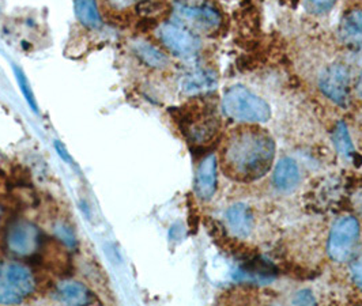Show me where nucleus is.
Masks as SVG:
<instances>
[{"mask_svg": "<svg viewBox=\"0 0 362 306\" xmlns=\"http://www.w3.org/2000/svg\"><path fill=\"white\" fill-rule=\"evenodd\" d=\"M217 85V78L213 72L207 70H195L188 72L181 79V90L188 95L202 94L213 90Z\"/></svg>", "mask_w": 362, "mask_h": 306, "instance_id": "ddd939ff", "label": "nucleus"}, {"mask_svg": "<svg viewBox=\"0 0 362 306\" xmlns=\"http://www.w3.org/2000/svg\"><path fill=\"white\" fill-rule=\"evenodd\" d=\"M337 0H305L307 8L315 14H323L334 7Z\"/></svg>", "mask_w": 362, "mask_h": 306, "instance_id": "412c9836", "label": "nucleus"}, {"mask_svg": "<svg viewBox=\"0 0 362 306\" xmlns=\"http://www.w3.org/2000/svg\"><path fill=\"white\" fill-rule=\"evenodd\" d=\"M74 10L82 26L88 29H100L103 26L97 0H74Z\"/></svg>", "mask_w": 362, "mask_h": 306, "instance_id": "f3484780", "label": "nucleus"}, {"mask_svg": "<svg viewBox=\"0 0 362 306\" xmlns=\"http://www.w3.org/2000/svg\"><path fill=\"white\" fill-rule=\"evenodd\" d=\"M235 279L255 283H267L275 278V269L264 259H254L243 263L235 272Z\"/></svg>", "mask_w": 362, "mask_h": 306, "instance_id": "9b49d317", "label": "nucleus"}, {"mask_svg": "<svg viewBox=\"0 0 362 306\" xmlns=\"http://www.w3.org/2000/svg\"><path fill=\"white\" fill-rule=\"evenodd\" d=\"M173 14L179 23L195 32H213L221 23L217 10L206 4H187L179 1L175 4Z\"/></svg>", "mask_w": 362, "mask_h": 306, "instance_id": "0eeeda50", "label": "nucleus"}, {"mask_svg": "<svg viewBox=\"0 0 362 306\" xmlns=\"http://www.w3.org/2000/svg\"><path fill=\"white\" fill-rule=\"evenodd\" d=\"M293 304H296V305H315L316 300H315V297L312 295L310 291L301 290L300 293L296 294V297L293 300Z\"/></svg>", "mask_w": 362, "mask_h": 306, "instance_id": "4be33fe9", "label": "nucleus"}, {"mask_svg": "<svg viewBox=\"0 0 362 306\" xmlns=\"http://www.w3.org/2000/svg\"><path fill=\"white\" fill-rule=\"evenodd\" d=\"M226 219L230 230L238 237H247L254 228V214L245 204H233L226 211Z\"/></svg>", "mask_w": 362, "mask_h": 306, "instance_id": "4468645a", "label": "nucleus"}, {"mask_svg": "<svg viewBox=\"0 0 362 306\" xmlns=\"http://www.w3.org/2000/svg\"><path fill=\"white\" fill-rule=\"evenodd\" d=\"M4 244L7 251L17 257H32L42 247V235L35 223L17 219L6 230Z\"/></svg>", "mask_w": 362, "mask_h": 306, "instance_id": "20e7f679", "label": "nucleus"}, {"mask_svg": "<svg viewBox=\"0 0 362 306\" xmlns=\"http://www.w3.org/2000/svg\"><path fill=\"white\" fill-rule=\"evenodd\" d=\"M357 90L360 93V95L362 97V72L361 75H360V78H358V83H357Z\"/></svg>", "mask_w": 362, "mask_h": 306, "instance_id": "a878e982", "label": "nucleus"}, {"mask_svg": "<svg viewBox=\"0 0 362 306\" xmlns=\"http://www.w3.org/2000/svg\"><path fill=\"white\" fill-rule=\"evenodd\" d=\"M360 238V225L353 216L339 218L329 233L328 254L334 261L344 263L356 251Z\"/></svg>", "mask_w": 362, "mask_h": 306, "instance_id": "39448f33", "label": "nucleus"}, {"mask_svg": "<svg viewBox=\"0 0 362 306\" xmlns=\"http://www.w3.org/2000/svg\"><path fill=\"white\" fill-rule=\"evenodd\" d=\"M217 158L211 154L198 167L195 191L202 200H210L217 191Z\"/></svg>", "mask_w": 362, "mask_h": 306, "instance_id": "1a4fd4ad", "label": "nucleus"}, {"mask_svg": "<svg viewBox=\"0 0 362 306\" xmlns=\"http://www.w3.org/2000/svg\"><path fill=\"white\" fill-rule=\"evenodd\" d=\"M274 185L284 192L294 189L300 181L298 165L291 158H282L275 166L274 172Z\"/></svg>", "mask_w": 362, "mask_h": 306, "instance_id": "2eb2a0df", "label": "nucleus"}, {"mask_svg": "<svg viewBox=\"0 0 362 306\" xmlns=\"http://www.w3.org/2000/svg\"><path fill=\"white\" fill-rule=\"evenodd\" d=\"M108 1L109 4L116 10H126L128 7L134 6L136 1H142V0H108Z\"/></svg>", "mask_w": 362, "mask_h": 306, "instance_id": "b1692460", "label": "nucleus"}, {"mask_svg": "<svg viewBox=\"0 0 362 306\" xmlns=\"http://www.w3.org/2000/svg\"><path fill=\"white\" fill-rule=\"evenodd\" d=\"M1 218H3V208H1V206H0V222H1Z\"/></svg>", "mask_w": 362, "mask_h": 306, "instance_id": "bb28decb", "label": "nucleus"}, {"mask_svg": "<svg viewBox=\"0 0 362 306\" xmlns=\"http://www.w3.org/2000/svg\"><path fill=\"white\" fill-rule=\"evenodd\" d=\"M14 73H16V78H17V82H18L19 89L22 91L25 100L28 101L29 107L33 109L36 113H38L36 98H35V94H33V90H32V88H30V83H29V81H28L25 72L22 71L17 66H14Z\"/></svg>", "mask_w": 362, "mask_h": 306, "instance_id": "6ab92c4d", "label": "nucleus"}, {"mask_svg": "<svg viewBox=\"0 0 362 306\" xmlns=\"http://www.w3.org/2000/svg\"><path fill=\"white\" fill-rule=\"evenodd\" d=\"M54 300L66 305H89L94 298L90 290L76 281H62L54 288Z\"/></svg>", "mask_w": 362, "mask_h": 306, "instance_id": "9d476101", "label": "nucleus"}, {"mask_svg": "<svg viewBox=\"0 0 362 306\" xmlns=\"http://www.w3.org/2000/svg\"><path fill=\"white\" fill-rule=\"evenodd\" d=\"M361 206H362V203H361ZM361 211H362V207H361Z\"/></svg>", "mask_w": 362, "mask_h": 306, "instance_id": "cd10ccee", "label": "nucleus"}, {"mask_svg": "<svg viewBox=\"0 0 362 306\" xmlns=\"http://www.w3.org/2000/svg\"><path fill=\"white\" fill-rule=\"evenodd\" d=\"M54 233L56 238L66 245L67 248H74L76 245V237L74 233L73 229L70 226H67L66 223H56L54 228Z\"/></svg>", "mask_w": 362, "mask_h": 306, "instance_id": "aec40b11", "label": "nucleus"}, {"mask_svg": "<svg viewBox=\"0 0 362 306\" xmlns=\"http://www.w3.org/2000/svg\"><path fill=\"white\" fill-rule=\"evenodd\" d=\"M351 276H353L354 283L362 290V257L353 264V267H351Z\"/></svg>", "mask_w": 362, "mask_h": 306, "instance_id": "5701e85b", "label": "nucleus"}, {"mask_svg": "<svg viewBox=\"0 0 362 306\" xmlns=\"http://www.w3.org/2000/svg\"><path fill=\"white\" fill-rule=\"evenodd\" d=\"M131 49H132L134 54L150 69L163 70L165 67H168V64H169L168 56L163 54L160 48H157L156 45L150 44L146 40L132 41Z\"/></svg>", "mask_w": 362, "mask_h": 306, "instance_id": "f8f14e48", "label": "nucleus"}, {"mask_svg": "<svg viewBox=\"0 0 362 306\" xmlns=\"http://www.w3.org/2000/svg\"><path fill=\"white\" fill-rule=\"evenodd\" d=\"M36 288L33 272L14 261L0 264V304L16 305L23 302Z\"/></svg>", "mask_w": 362, "mask_h": 306, "instance_id": "7ed1b4c3", "label": "nucleus"}, {"mask_svg": "<svg viewBox=\"0 0 362 306\" xmlns=\"http://www.w3.org/2000/svg\"><path fill=\"white\" fill-rule=\"evenodd\" d=\"M332 141L341 155L351 157V154L354 153V147H353L350 134L347 131V126H344V123H338V126H335L334 134H332Z\"/></svg>", "mask_w": 362, "mask_h": 306, "instance_id": "a211bd4d", "label": "nucleus"}, {"mask_svg": "<svg viewBox=\"0 0 362 306\" xmlns=\"http://www.w3.org/2000/svg\"><path fill=\"white\" fill-rule=\"evenodd\" d=\"M54 148H56L57 154L60 155V158H62L64 163H73V158H71V155L67 153V148H66L63 144L60 143L59 141L54 142Z\"/></svg>", "mask_w": 362, "mask_h": 306, "instance_id": "393cba45", "label": "nucleus"}, {"mask_svg": "<svg viewBox=\"0 0 362 306\" xmlns=\"http://www.w3.org/2000/svg\"><path fill=\"white\" fill-rule=\"evenodd\" d=\"M223 113L243 123H263L272 116L269 104L244 86H232L222 100Z\"/></svg>", "mask_w": 362, "mask_h": 306, "instance_id": "f03ea898", "label": "nucleus"}, {"mask_svg": "<svg viewBox=\"0 0 362 306\" xmlns=\"http://www.w3.org/2000/svg\"><path fill=\"white\" fill-rule=\"evenodd\" d=\"M339 36L351 48L362 47V11H350L341 22Z\"/></svg>", "mask_w": 362, "mask_h": 306, "instance_id": "dca6fc26", "label": "nucleus"}, {"mask_svg": "<svg viewBox=\"0 0 362 306\" xmlns=\"http://www.w3.org/2000/svg\"><path fill=\"white\" fill-rule=\"evenodd\" d=\"M320 89L335 104L344 107L349 101L350 72L344 64H332L327 67L319 81Z\"/></svg>", "mask_w": 362, "mask_h": 306, "instance_id": "6e6552de", "label": "nucleus"}, {"mask_svg": "<svg viewBox=\"0 0 362 306\" xmlns=\"http://www.w3.org/2000/svg\"><path fill=\"white\" fill-rule=\"evenodd\" d=\"M163 47L182 59L195 57L200 51V40L192 30L179 22H165L157 29Z\"/></svg>", "mask_w": 362, "mask_h": 306, "instance_id": "423d86ee", "label": "nucleus"}, {"mask_svg": "<svg viewBox=\"0 0 362 306\" xmlns=\"http://www.w3.org/2000/svg\"><path fill=\"white\" fill-rule=\"evenodd\" d=\"M275 157L272 136L257 128L237 131L229 139L223 154L225 170L237 181H255L264 176Z\"/></svg>", "mask_w": 362, "mask_h": 306, "instance_id": "f257e3e1", "label": "nucleus"}]
</instances>
